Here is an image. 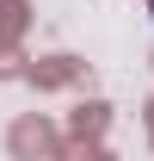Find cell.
<instances>
[{
    "label": "cell",
    "mask_w": 154,
    "mask_h": 161,
    "mask_svg": "<svg viewBox=\"0 0 154 161\" xmlns=\"http://www.w3.org/2000/svg\"><path fill=\"white\" fill-rule=\"evenodd\" d=\"M148 13H154V0H148Z\"/></svg>",
    "instance_id": "obj_1"
}]
</instances>
